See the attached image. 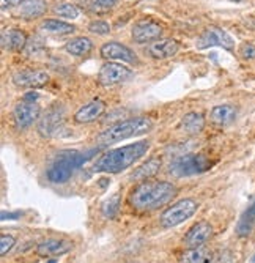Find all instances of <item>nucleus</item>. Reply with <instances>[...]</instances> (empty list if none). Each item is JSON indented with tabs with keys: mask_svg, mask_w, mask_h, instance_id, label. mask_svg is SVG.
<instances>
[{
	"mask_svg": "<svg viewBox=\"0 0 255 263\" xmlns=\"http://www.w3.org/2000/svg\"><path fill=\"white\" fill-rule=\"evenodd\" d=\"M211 46H221L227 51H231L235 46V41L225 30L219 27H210L197 40V47L199 49H206V47H211Z\"/></svg>",
	"mask_w": 255,
	"mask_h": 263,
	"instance_id": "obj_9",
	"label": "nucleus"
},
{
	"mask_svg": "<svg viewBox=\"0 0 255 263\" xmlns=\"http://www.w3.org/2000/svg\"><path fill=\"white\" fill-rule=\"evenodd\" d=\"M211 235H213V227L210 226V222L200 221L188 230L184 243H186L188 248H199L210 240Z\"/></svg>",
	"mask_w": 255,
	"mask_h": 263,
	"instance_id": "obj_15",
	"label": "nucleus"
},
{
	"mask_svg": "<svg viewBox=\"0 0 255 263\" xmlns=\"http://www.w3.org/2000/svg\"><path fill=\"white\" fill-rule=\"evenodd\" d=\"M36 100H38V93L35 91L26 93V97H24V101H29V103H36Z\"/></svg>",
	"mask_w": 255,
	"mask_h": 263,
	"instance_id": "obj_34",
	"label": "nucleus"
},
{
	"mask_svg": "<svg viewBox=\"0 0 255 263\" xmlns=\"http://www.w3.org/2000/svg\"><path fill=\"white\" fill-rule=\"evenodd\" d=\"M231 2H243V0H231Z\"/></svg>",
	"mask_w": 255,
	"mask_h": 263,
	"instance_id": "obj_36",
	"label": "nucleus"
},
{
	"mask_svg": "<svg viewBox=\"0 0 255 263\" xmlns=\"http://www.w3.org/2000/svg\"><path fill=\"white\" fill-rule=\"evenodd\" d=\"M87 161V155L79 152H63L57 156L52 165L48 169V178L51 183L63 184L66 183L76 169Z\"/></svg>",
	"mask_w": 255,
	"mask_h": 263,
	"instance_id": "obj_4",
	"label": "nucleus"
},
{
	"mask_svg": "<svg viewBox=\"0 0 255 263\" xmlns=\"http://www.w3.org/2000/svg\"><path fill=\"white\" fill-rule=\"evenodd\" d=\"M162 35V27L159 26L158 22L153 21H141L137 22L135 26L132 27L131 36L135 43L144 44V43H150L158 40Z\"/></svg>",
	"mask_w": 255,
	"mask_h": 263,
	"instance_id": "obj_13",
	"label": "nucleus"
},
{
	"mask_svg": "<svg viewBox=\"0 0 255 263\" xmlns=\"http://www.w3.org/2000/svg\"><path fill=\"white\" fill-rule=\"evenodd\" d=\"M46 2L44 0H27L21 5V16L26 17V19H35L44 14L46 11Z\"/></svg>",
	"mask_w": 255,
	"mask_h": 263,
	"instance_id": "obj_26",
	"label": "nucleus"
},
{
	"mask_svg": "<svg viewBox=\"0 0 255 263\" xmlns=\"http://www.w3.org/2000/svg\"><path fill=\"white\" fill-rule=\"evenodd\" d=\"M14 245H16V238L13 235L2 233L0 235V255L7 257L8 252L14 248Z\"/></svg>",
	"mask_w": 255,
	"mask_h": 263,
	"instance_id": "obj_29",
	"label": "nucleus"
},
{
	"mask_svg": "<svg viewBox=\"0 0 255 263\" xmlns=\"http://www.w3.org/2000/svg\"><path fill=\"white\" fill-rule=\"evenodd\" d=\"M65 49L68 54H71L74 57H84L91 52V49H93V43H91V40L87 36H77V38H73L71 41H68Z\"/></svg>",
	"mask_w": 255,
	"mask_h": 263,
	"instance_id": "obj_22",
	"label": "nucleus"
},
{
	"mask_svg": "<svg viewBox=\"0 0 255 263\" xmlns=\"http://www.w3.org/2000/svg\"><path fill=\"white\" fill-rule=\"evenodd\" d=\"M210 167H211V161L205 155L191 153V155H183L173 159L172 164L169 165V174L176 178L192 177V175L206 172Z\"/></svg>",
	"mask_w": 255,
	"mask_h": 263,
	"instance_id": "obj_5",
	"label": "nucleus"
},
{
	"mask_svg": "<svg viewBox=\"0 0 255 263\" xmlns=\"http://www.w3.org/2000/svg\"><path fill=\"white\" fill-rule=\"evenodd\" d=\"M27 0H2V8H7V7H17V5H22Z\"/></svg>",
	"mask_w": 255,
	"mask_h": 263,
	"instance_id": "obj_33",
	"label": "nucleus"
},
{
	"mask_svg": "<svg viewBox=\"0 0 255 263\" xmlns=\"http://www.w3.org/2000/svg\"><path fill=\"white\" fill-rule=\"evenodd\" d=\"M178 189L169 181L145 180L129 193V205L137 211H154L172 202Z\"/></svg>",
	"mask_w": 255,
	"mask_h": 263,
	"instance_id": "obj_1",
	"label": "nucleus"
},
{
	"mask_svg": "<svg viewBox=\"0 0 255 263\" xmlns=\"http://www.w3.org/2000/svg\"><path fill=\"white\" fill-rule=\"evenodd\" d=\"M63 123H65V109L57 104L51 106L38 120V133L46 139H51L62 129Z\"/></svg>",
	"mask_w": 255,
	"mask_h": 263,
	"instance_id": "obj_7",
	"label": "nucleus"
},
{
	"mask_svg": "<svg viewBox=\"0 0 255 263\" xmlns=\"http://www.w3.org/2000/svg\"><path fill=\"white\" fill-rule=\"evenodd\" d=\"M19 216H21V211H17V213H2V221H5L7 218L8 219H16Z\"/></svg>",
	"mask_w": 255,
	"mask_h": 263,
	"instance_id": "obj_35",
	"label": "nucleus"
},
{
	"mask_svg": "<svg viewBox=\"0 0 255 263\" xmlns=\"http://www.w3.org/2000/svg\"><path fill=\"white\" fill-rule=\"evenodd\" d=\"M104 112H106V103L101 100H93L77 109V112L74 114V122L81 125L93 123Z\"/></svg>",
	"mask_w": 255,
	"mask_h": 263,
	"instance_id": "obj_14",
	"label": "nucleus"
},
{
	"mask_svg": "<svg viewBox=\"0 0 255 263\" xmlns=\"http://www.w3.org/2000/svg\"><path fill=\"white\" fill-rule=\"evenodd\" d=\"M40 114H41V109L36 103L21 101L16 104L13 110V118L19 129H26L30 125H33V122L40 120Z\"/></svg>",
	"mask_w": 255,
	"mask_h": 263,
	"instance_id": "obj_10",
	"label": "nucleus"
},
{
	"mask_svg": "<svg viewBox=\"0 0 255 263\" xmlns=\"http://www.w3.org/2000/svg\"><path fill=\"white\" fill-rule=\"evenodd\" d=\"M119 208H120V196L119 194H113L112 197H109L103 203L101 211H103V214H104L107 219H113L115 214L119 213Z\"/></svg>",
	"mask_w": 255,
	"mask_h": 263,
	"instance_id": "obj_27",
	"label": "nucleus"
},
{
	"mask_svg": "<svg viewBox=\"0 0 255 263\" xmlns=\"http://www.w3.org/2000/svg\"><path fill=\"white\" fill-rule=\"evenodd\" d=\"M132 76V71L122 63L117 62H107L101 66L98 73V81L104 87H113L119 85L125 81H128Z\"/></svg>",
	"mask_w": 255,
	"mask_h": 263,
	"instance_id": "obj_8",
	"label": "nucleus"
},
{
	"mask_svg": "<svg viewBox=\"0 0 255 263\" xmlns=\"http://www.w3.org/2000/svg\"><path fill=\"white\" fill-rule=\"evenodd\" d=\"M49 74L43 69H21L13 74V82L22 88H38L49 82Z\"/></svg>",
	"mask_w": 255,
	"mask_h": 263,
	"instance_id": "obj_11",
	"label": "nucleus"
},
{
	"mask_svg": "<svg viewBox=\"0 0 255 263\" xmlns=\"http://www.w3.org/2000/svg\"><path fill=\"white\" fill-rule=\"evenodd\" d=\"M213 252L203 246L199 248H188L181 255V263H211Z\"/></svg>",
	"mask_w": 255,
	"mask_h": 263,
	"instance_id": "obj_23",
	"label": "nucleus"
},
{
	"mask_svg": "<svg viewBox=\"0 0 255 263\" xmlns=\"http://www.w3.org/2000/svg\"><path fill=\"white\" fill-rule=\"evenodd\" d=\"M95 4L103 10H110L119 4V0H95Z\"/></svg>",
	"mask_w": 255,
	"mask_h": 263,
	"instance_id": "obj_32",
	"label": "nucleus"
},
{
	"mask_svg": "<svg viewBox=\"0 0 255 263\" xmlns=\"http://www.w3.org/2000/svg\"><path fill=\"white\" fill-rule=\"evenodd\" d=\"M131 263H137V261H131Z\"/></svg>",
	"mask_w": 255,
	"mask_h": 263,
	"instance_id": "obj_37",
	"label": "nucleus"
},
{
	"mask_svg": "<svg viewBox=\"0 0 255 263\" xmlns=\"http://www.w3.org/2000/svg\"><path fill=\"white\" fill-rule=\"evenodd\" d=\"M0 43L7 51H22L27 44V35L21 29H5L2 32Z\"/></svg>",
	"mask_w": 255,
	"mask_h": 263,
	"instance_id": "obj_18",
	"label": "nucleus"
},
{
	"mask_svg": "<svg viewBox=\"0 0 255 263\" xmlns=\"http://www.w3.org/2000/svg\"><path fill=\"white\" fill-rule=\"evenodd\" d=\"M101 57L106 60H122L126 63H137V55L128 46L119 41H109L101 46Z\"/></svg>",
	"mask_w": 255,
	"mask_h": 263,
	"instance_id": "obj_12",
	"label": "nucleus"
},
{
	"mask_svg": "<svg viewBox=\"0 0 255 263\" xmlns=\"http://www.w3.org/2000/svg\"><path fill=\"white\" fill-rule=\"evenodd\" d=\"M41 29L49 32V33H54V35H69L76 30L74 26L68 22H63V21H58V19H46L43 21L41 24Z\"/></svg>",
	"mask_w": 255,
	"mask_h": 263,
	"instance_id": "obj_25",
	"label": "nucleus"
},
{
	"mask_svg": "<svg viewBox=\"0 0 255 263\" xmlns=\"http://www.w3.org/2000/svg\"><path fill=\"white\" fill-rule=\"evenodd\" d=\"M240 55L244 60H253L255 59V46L250 44V43L241 44V47H240Z\"/></svg>",
	"mask_w": 255,
	"mask_h": 263,
	"instance_id": "obj_31",
	"label": "nucleus"
},
{
	"mask_svg": "<svg viewBox=\"0 0 255 263\" xmlns=\"http://www.w3.org/2000/svg\"><path fill=\"white\" fill-rule=\"evenodd\" d=\"M150 148L148 140L134 142L129 145L109 150L107 153L101 155L100 159L95 162L93 171L95 172H104V174H120L141 159Z\"/></svg>",
	"mask_w": 255,
	"mask_h": 263,
	"instance_id": "obj_2",
	"label": "nucleus"
},
{
	"mask_svg": "<svg viewBox=\"0 0 255 263\" xmlns=\"http://www.w3.org/2000/svg\"><path fill=\"white\" fill-rule=\"evenodd\" d=\"M73 249V243L66 241V240H58V238H49V240H44L36 246V254L40 257L49 258V257H57L63 255L68 251Z\"/></svg>",
	"mask_w": 255,
	"mask_h": 263,
	"instance_id": "obj_16",
	"label": "nucleus"
},
{
	"mask_svg": "<svg viewBox=\"0 0 255 263\" xmlns=\"http://www.w3.org/2000/svg\"><path fill=\"white\" fill-rule=\"evenodd\" d=\"M180 126H181V129L186 134L195 136V134L203 131V128H205V118L199 112H189V114H186L181 118Z\"/></svg>",
	"mask_w": 255,
	"mask_h": 263,
	"instance_id": "obj_21",
	"label": "nucleus"
},
{
	"mask_svg": "<svg viewBox=\"0 0 255 263\" xmlns=\"http://www.w3.org/2000/svg\"><path fill=\"white\" fill-rule=\"evenodd\" d=\"M199 210V203L194 199H181L176 203H173L170 208H167L161 216V226L164 229H172L184 221L192 218Z\"/></svg>",
	"mask_w": 255,
	"mask_h": 263,
	"instance_id": "obj_6",
	"label": "nucleus"
},
{
	"mask_svg": "<svg viewBox=\"0 0 255 263\" xmlns=\"http://www.w3.org/2000/svg\"><path fill=\"white\" fill-rule=\"evenodd\" d=\"M159 171H161V159L156 158V156H153L147 162H144L142 165L137 167V169L131 175V180L145 181V180H150L151 177H154Z\"/></svg>",
	"mask_w": 255,
	"mask_h": 263,
	"instance_id": "obj_20",
	"label": "nucleus"
},
{
	"mask_svg": "<svg viewBox=\"0 0 255 263\" xmlns=\"http://www.w3.org/2000/svg\"><path fill=\"white\" fill-rule=\"evenodd\" d=\"M147 52L154 60H166V59L173 57L178 52V43L175 40H170V38L158 40L148 46Z\"/></svg>",
	"mask_w": 255,
	"mask_h": 263,
	"instance_id": "obj_17",
	"label": "nucleus"
},
{
	"mask_svg": "<svg viewBox=\"0 0 255 263\" xmlns=\"http://www.w3.org/2000/svg\"><path fill=\"white\" fill-rule=\"evenodd\" d=\"M153 128V122L147 117H134V118H125L123 122H117L103 133L98 134L96 142L101 147L112 145L115 142H120L125 139H129L132 136H141L150 133Z\"/></svg>",
	"mask_w": 255,
	"mask_h": 263,
	"instance_id": "obj_3",
	"label": "nucleus"
},
{
	"mask_svg": "<svg viewBox=\"0 0 255 263\" xmlns=\"http://www.w3.org/2000/svg\"><path fill=\"white\" fill-rule=\"evenodd\" d=\"M88 30L91 33H96V35H107L110 32V26L106 21H91L88 24Z\"/></svg>",
	"mask_w": 255,
	"mask_h": 263,
	"instance_id": "obj_30",
	"label": "nucleus"
},
{
	"mask_svg": "<svg viewBox=\"0 0 255 263\" xmlns=\"http://www.w3.org/2000/svg\"><path fill=\"white\" fill-rule=\"evenodd\" d=\"M255 226V202L243 213V216L240 218V222L237 226V233L238 236L244 238V236H249L252 229Z\"/></svg>",
	"mask_w": 255,
	"mask_h": 263,
	"instance_id": "obj_24",
	"label": "nucleus"
},
{
	"mask_svg": "<svg viewBox=\"0 0 255 263\" xmlns=\"http://www.w3.org/2000/svg\"><path fill=\"white\" fill-rule=\"evenodd\" d=\"M54 11H55L58 16L66 17V19H76V17L79 16V10H77V7H74L73 4H62V5H57Z\"/></svg>",
	"mask_w": 255,
	"mask_h": 263,
	"instance_id": "obj_28",
	"label": "nucleus"
},
{
	"mask_svg": "<svg viewBox=\"0 0 255 263\" xmlns=\"http://www.w3.org/2000/svg\"><path fill=\"white\" fill-rule=\"evenodd\" d=\"M237 107L230 106V104H221L211 109L210 112V120L218 125V126H227L230 123H233V120L237 118Z\"/></svg>",
	"mask_w": 255,
	"mask_h": 263,
	"instance_id": "obj_19",
	"label": "nucleus"
}]
</instances>
